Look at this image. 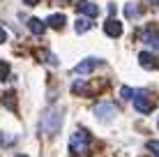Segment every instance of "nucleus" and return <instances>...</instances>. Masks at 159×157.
Masks as SVG:
<instances>
[{"label": "nucleus", "mask_w": 159, "mask_h": 157, "mask_svg": "<svg viewBox=\"0 0 159 157\" xmlns=\"http://www.w3.org/2000/svg\"><path fill=\"white\" fill-rule=\"evenodd\" d=\"M23 2H25V5H37L39 0H23Z\"/></svg>", "instance_id": "obj_18"}, {"label": "nucleus", "mask_w": 159, "mask_h": 157, "mask_svg": "<svg viewBox=\"0 0 159 157\" xmlns=\"http://www.w3.org/2000/svg\"><path fill=\"white\" fill-rule=\"evenodd\" d=\"M116 113H118V109H116L113 102H99V104L95 106V116L99 118V120H113Z\"/></svg>", "instance_id": "obj_4"}, {"label": "nucleus", "mask_w": 159, "mask_h": 157, "mask_svg": "<svg viewBox=\"0 0 159 157\" xmlns=\"http://www.w3.org/2000/svg\"><path fill=\"white\" fill-rule=\"evenodd\" d=\"M145 148L150 150V153L155 155V157H159V141H148V143H145Z\"/></svg>", "instance_id": "obj_14"}, {"label": "nucleus", "mask_w": 159, "mask_h": 157, "mask_svg": "<svg viewBox=\"0 0 159 157\" xmlns=\"http://www.w3.org/2000/svg\"><path fill=\"white\" fill-rule=\"evenodd\" d=\"M143 44H148L150 48H157L159 51V35L155 30H145L143 32Z\"/></svg>", "instance_id": "obj_9"}, {"label": "nucleus", "mask_w": 159, "mask_h": 157, "mask_svg": "<svg viewBox=\"0 0 159 157\" xmlns=\"http://www.w3.org/2000/svg\"><path fill=\"white\" fill-rule=\"evenodd\" d=\"M104 32H106L108 37H113V39H116V37L122 35V23L116 21V19H108L106 23H104Z\"/></svg>", "instance_id": "obj_5"}, {"label": "nucleus", "mask_w": 159, "mask_h": 157, "mask_svg": "<svg viewBox=\"0 0 159 157\" xmlns=\"http://www.w3.org/2000/svg\"><path fill=\"white\" fill-rule=\"evenodd\" d=\"M19 157H28V155H19Z\"/></svg>", "instance_id": "obj_19"}, {"label": "nucleus", "mask_w": 159, "mask_h": 157, "mask_svg": "<svg viewBox=\"0 0 159 157\" xmlns=\"http://www.w3.org/2000/svg\"><path fill=\"white\" fill-rule=\"evenodd\" d=\"M60 127H62V111H60L58 106H53V109H48L42 116V132L48 134V136H53V134L60 132Z\"/></svg>", "instance_id": "obj_2"}, {"label": "nucleus", "mask_w": 159, "mask_h": 157, "mask_svg": "<svg viewBox=\"0 0 159 157\" xmlns=\"http://www.w3.org/2000/svg\"><path fill=\"white\" fill-rule=\"evenodd\" d=\"M99 65H102L99 58H88V60H83V62L76 65L74 72H76V74H85V72H92L95 67H99Z\"/></svg>", "instance_id": "obj_6"}, {"label": "nucleus", "mask_w": 159, "mask_h": 157, "mask_svg": "<svg viewBox=\"0 0 159 157\" xmlns=\"http://www.w3.org/2000/svg\"><path fill=\"white\" fill-rule=\"evenodd\" d=\"M69 155L72 157H83L88 153V148H90V132H85V129H79V132H74L72 136H69Z\"/></svg>", "instance_id": "obj_1"}, {"label": "nucleus", "mask_w": 159, "mask_h": 157, "mask_svg": "<svg viewBox=\"0 0 159 157\" xmlns=\"http://www.w3.org/2000/svg\"><path fill=\"white\" fill-rule=\"evenodd\" d=\"M7 74H9V65L5 62V60H0V81L7 79Z\"/></svg>", "instance_id": "obj_15"}, {"label": "nucleus", "mask_w": 159, "mask_h": 157, "mask_svg": "<svg viewBox=\"0 0 159 157\" xmlns=\"http://www.w3.org/2000/svg\"><path fill=\"white\" fill-rule=\"evenodd\" d=\"M46 25H51V28H56V30H60L65 25V16L62 14H51L46 19Z\"/></svg>", "instance_id": "obj_11"}, {"label": "nucleus", "mask_w": 159, "mask_h": 157, "mask_svg": "<svg viewBox=\"0 0 159 157\" xmlns=\"http://www.w3.org/2000/svg\"><path fill=\"white\" fill-rule=\"evenodd\" d=\"M74 28H76V32H85V30H90V28H92V23H90L88 19H79Z\"/></svg>", "instance_id": "obj_12"}, {"label": "nucleus", "mask_w": 159, "mask_h": 157, "mask_svg": "<svg viewBox=\"0 0 159 157\" xmlns=\"http://www.w3.org/2000/svg\"><path fill=\"white\" fill-rule=\"evenodd\" d=\"M131 99H134L136 111H139V113H143V116L152 113V109H155V104H157V97L152 95L150 90H134Z\"/></svg>", "instance_id": "obj_3"}, {"label": "nucleus", "mask_w": 159, "mask_h": 157, "mask_svg": "<svg viewBox=\"0 0 159 157\" xmlns=\"http://www.w3.org/2000/svg\"><path fill=\"white\" fill-rule=\"evenodd\" d=\"M125 16H127V19H136V16H139V7H136V5H127V7H125Z\"/></svg>", "instance_id": "obj_13"}, {"label": "nucleus", "mask_w": 159, "mask_h": 157, "mask_svg": "<svg viewBox=\"0 0 159 157\" xmlns=\"http://www.w3.org/2000/svg\"><path fill=\"white\" fill-rule=\"evenodd\" d=\"M76 9H79L83 16H88V19H95L97 14H99V7H97L95 2H88V0H83V2L76 5Z\"/></svg>", "instance_id": "obj_7"}, {"label": "nucleus", "mask_w": 159, "mask_h": 157, "mask_svg": "<svg viewBox=\"0 0 159 157\" xmlns=\"http://www.w3.org/2000/svg\"><path fill=\"white\" fill-rule=\"evenodd\" d=\"M28 28H30V32H32V35H37V37H39V35H44L46 25H44L39 19H28Z\"/></svg>", "instance_id": "obj_10"}, {"label": "nucleus", "mask_w": 159, "mask_h": 157, "mask_svg": "<svg viewBox=\"0 0 159 157\" xmlns=\"http://www.w3.org/2000/svg\"><path fill=\"white\" fill-rule=\"evenodd\" d=\"M120 95L125 97V99H131V95H134V90L127 88V85H122V90H120Z\"/></svg>", "instance_id": "obj_16"}, {"label": "nucleus", "mask_w": 159, "mask_h": 157, "mask_svg": "<svg viewBox=\"0 0 159 157\" xmlns=\"http://www.w3.org/2000/svg\"><path fill=\"white\" fill-rule=\"evenodd\" d=\"M139 62L143 65L145 69H159V60L152 56V53H141V56H139Z\"/></svg>", "instance_id": "obj_8"}, {"label": "nucleus", "mask_w": 159, "mask_h": 157, "mask_svg": "<svg viewBox=\"0 0 159 157\" xmlns=\"http://www.w3.org/2000/svg\"><path fill=\"white\" fill-rule=\"evenodd\" d=\"M7 42V32H5V28L0 25V44H5Z\"/></svg>", "instance_id": "obj_17"}]
</instances>
